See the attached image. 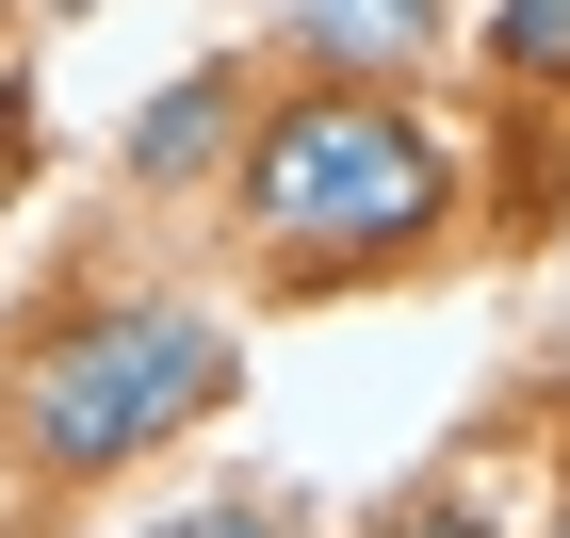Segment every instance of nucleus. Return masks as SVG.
Segmentation results:
<instances>
[{
    "label": "nucleus",
    "mask_w": 570,
    "mask_h": 538,
    "mask_svg": "<svg viewBox=\"0 0 570 538\" xmlns=\"http://www.w3.org/2000/svg\"><path fill=\"white\" fill-rule=\"evenodd\" d=\"M245 408V326L164 277H66L17 343H0V473L17 506H98L213 441Z\"/></svg>",
    "instance_id": "nucleus-1"
},
{
    "label": "nucleus",
    "mask_w": 570,
    "mask_h": 538,
    "mask_svg": "<svg viewBox=\"0 0 570 538\" xmlns=\"http://www.w3.org/2000/svg\"><path fill=\"white\" fill-rule=\"evenodd\" d=\"M228 245L262 294H358V277H407L440 262V228H456V131H440L407 82H358V66H309L294 98L245 115L228 147Z\"/></svg>",
    "instance_id": "nucleus-2"
},
{
    "label": "nucleus",
    "mask_w": 570,
    "mask_h": 538,
    "mask_svg": "<svg viewBox=\"0 0 570 538\" xmlns=\"http://www.w3.org/2000/svg\"><path fill=\"white\" fill-rule=\"evenodd\" d=\"M228 147H245V66H179V82L131 115L115 179H131V196H196V179H228Z\"/></svg>",
    "instance_id": "nucleus-3"
},
{
    "label": "nucleus",
    "mask_w": 570,
    "mask_h": 538,
    "mask_svg": "<svg viewBox=\"0 0 570 538\" xmlns=\"http://www.w3.org/2000/svg\"><path fill=\"white\" fill-rule=\"evenodd\" d=\"M262 17H277V49H294V66H358V82H407V66L440 49V17H456V0H262Z\"/></svg>",
    "instance_id": "nucleus-4"
},
{
    "label": "nucleus",
    "mask_w": 570,
    "mask_h": 538,
    "mask_svg": "<svg viewBox=\"0 0 570 538\" xmlns=\"http://www.w3.org/2000/svg\"><path fill=\"white\" fill-rule=\"evenodd\" d=\"M489 82L570 98V0H489Z\"/></svg>",
    "instance_id": "nucleus-5"
},
{
    "label": "nucleus",
    "mask_w": 570,
    "mask_h": 538,
    "mask_svg": "<svg viewBox=\"0 0 570 538\" xmlns=\"http://www.w3.org/2000/svg\"><path fill=\"white\" fill-rule=\"evenodd\" d=\"M131 538H309V522H294V490H196V506H164Z\"/></svg>",
    "instance_id": "nucleus-6"
},
{
    "label": "nucleus",
    "mask_w": 570,
    "mask_h": 538,
    "mask_svg": "<svg viewBox=\"0 0 570 538\" xmlns=\"http://www.w3.org/2000/svg\"><path fill=\"white\" fill-rule=\"evenodd\" d=\"M358 538H505V522H489V506H473V490H407V506H392V522H358Z\"/></svg>",
    "instance_id": "nucleus-7"
},
{
    "label": "nucleus",
    "mask_w": 570,
    "mask_h": 538,
    "mask_svg": "<svg viewBox=\"0 0 570 538\" xmlns=\"http://www.w3.org/2000/svg\"><path fill=\"white\" fill-rule=\"evenodd\" d=\"M17 164H33V82H0V196H17Z\"/></svg>",
    "instance_id": "nucleus-8"
},
{
    "label": "nucleus",
    "mask_w": 570,
    "mask_h": 538,
    "mask_svg": "<svg viewBox=\"0 0 570 538\" xmlns=\"http://www.w3.org/2000/svg\"><path fill=\"white\" fill-rule=\"evenodd\" d=\"M554 538H570V473H554Z\"/></svg>",
    "instance_id": "nucleus-9"
},
{
    "label": "nucleus",
    "mask_w": 570,
    "mask_h": 538,
    "mask_svg": "<svg viewBox=\"0 0 570 538\" xmlns=\"http://www.w3.org/2000/svg\"><path fill=\"white\" fill-rule=\"evenodd\" d=\"M49 17H98V0H49Z\"/></svg>",
    "instance_id": "nucleus-10"
},
{
    "label": "nucleus",
    "mask_w": 570,
    "mask_h": 538,
    "mask_svg": "<svg viewBox=\"0 0 570 538\" xmlns=\"http://www.w3.org/2000/svg\"><path fill=\"white\" fill-rule=\"evenodd\" d=\"M0 17H17V0H0Z\"/></svg>",
    "instance_id": "nucleus-11"
}]
</instances>
